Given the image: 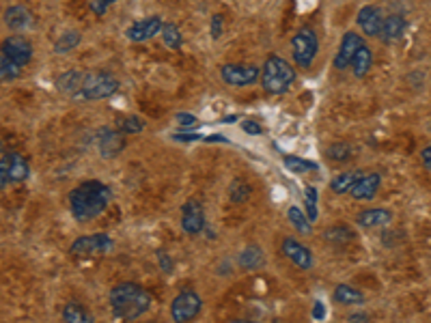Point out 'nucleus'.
Returning <instances> with one entry per match:
<instances>
[{"mask_svg": "<svg viewBox=\"0 0 431 323\" xmlns=\"http://www.w3.org/2000/svg\"><path fill=\"white\" fill-rule=\"evenodd\" d=\"M115 3H117V0H91V11L95 15H104Z\"/></svg>", "mask_w": 431, "mask_h": 323, "instance_id": "nucleus-37", "label": "nucleus"}, {"mask_svg": "<svg viewBox=\"0 0 431 323\" xmlns=\"http://www.w3.org/2000/svg\"><path fill=\"white\" fill-rule=\"evenodd\" d=\"M229 196H231L233 203H244L246 198L250 196V186L244 183V181H233L231 190H229Z\"/></svg>", "mask_w": 431, "mask_h": 323, "instance_id": "nucleus-36", "label": "nucleus"}, {"mask_svg": "<svg viewBox=\"0 0 431 323\" xmlns=\"http://www.w3.org/2000/svg\"><path fill=\"white\" fill-rule=\"evenodd\" d=\"M335 302L341 306H360L365 304V293L356 287H349V285H337L335 293Z\"/></svg>", "mask_w": 431, "mask_h": 323, "instance_id": "nucleus-21", "label": "nucleus"}, {"mask_svg": "<svg viewBox=\"0 0 431 323\" xmlns=\"http://www.w3.org/2000/svg\"><path fill=\"white\" fill-rule=\"evenodd\" d=\"M29 175H31V166L27 158H22L20 153H7L0 158V190L11 183L27 181Z\"/></svg>", "mask_w": 431, "mask_h": 323, "instance_id": "nucleus-6", "label": "nucleus"}, {"mask_svg": "<svg viewBox=\"0 0 431 323\" xmlns=\"http://www.w3.org/2000/svg\"><path fill=\"white\" fill-rule=\"evenodd\" d=\"M304 209H307L304 213L309 216L311 222L317 220V216H319V192L313 186H309L307 190H304Z\"/></svg>", "mask_w": 431, "mask_h": 323, "instance_id": "nucleus-33", "label": "nucleus"}, {"mask_svg": "<svg viewBox=\"0 0 431 323\" xmlns=\"http://www.w3.org/2000/svg\"><path fill=\"white\" fill-rule=\"evenodd\" d=\"M200 308H203V300L198 293L182 291L170 304V317L173 321H192L200 313Z\"/></svg>", "mask_w": 431, "mask_h": 323, "instance_id": "nucleus-9", "label": "nucleus"}, {"mask_svg": "<svg viewBox=\"0 0 431 323\" xmlns=\"http://www.w3.org/2000/svg\"><path fill=\"white\" fill-rule=\"evenodd\" d=\"M119 91V80L108 71H87L80 89L73 93V99L80 102H97V99H108Z\"/></svg>", "mask_w": 431, "mask_h": 323, "instance_id": "nucleus-4", "label": "nucleus"}, {"mask_svg": "<svg viewBox=\"0 0 431 323\" xmlns=\"http://www.w3.org/2000/svg\"><path fill=\"white\" fill-rule=\"evenodd\" d=\"M323 239L333 246H345L356 239V233H353V229H349L347 225H337L323 231Z\"/></svg>", "mask_w": 431, "mask_h": 323, "instance_id": "nucleus-23", "label": "nucleus"}, {"mask_svg": "<svg viewBox=\"0 0 431 323\" xmlns=\"http://www.w3.org/2000/svg\"><path fill=\"white\" fill-rule=\"evenodd\" d=\"M317 50H319V39L313 29H300L291 37V57L293 63L302 69H309L313 65Z\"/></svg>", "mask_w": 431, "mask_h": 323, "instance_id": "nucleus-5", "label": "nucleus"}, {"mask_svg": "<svg viewBox=\"0 0 431 323\" xmlns=\"http://www.w3.org/2000/svg\"><path fill=\"white\" fill-rule=\"evenodd\" d=\"M421 162L427 170H431V144L423 149V153H421Z\"/></svg>", "mask_w": 431, "mask_h": 323, "instance_id": "nucleus-42", "label": "nucleus"}, {"mask_svg": "<svg viewBox=\"0 0 431 323\" xmlns=\"http://www.w3.org/2000/svg\"><path fill=\"white\" fill-rule=\"evenodd\" d=\"M82 78H85V71L71 69V71L61 73L59 80H57V87H59V91H63V93H67V95L73 97V93L78 91L80 84H82Z\"/></svg>", "mask_w": 431, "mask_h": 323, "instance_id": "nucleus-27", "label": "nucleus"}, {"mask_svg": "<svg viewBox=\"0 0 431 323\" xmlns=\"http://www.w3.org/2000/svg\"><path fill=\"white\" fill-rule=\"evenodd\" d=\"M405 35V20L397 13L384 17V24H382V33H379V37H382L384 43H393L397 39H401Z\"/></svg>", "mask_w": 431, "mask_h": 323, "instance_id": "nucleus-20", "label": "nucleus"}, {"mask_svg": "<svg viewBox=\"0 0 431 323\" xmlns=\"http://www.w3.org/2000/svg\"><path fill=\"white\" fill-rule=\"evenodd\" d=\"M162 39H164V45H168L170 50H182L184 45V37H182V31L175 27V24L170 22H164V27H162Z\"/></svg>", "mask_w": 431, "mask_h": 323, "instance_id": "nucleus-32", "label": "nucleus"}, {"mask_svg": "<svg viewBox=\"0 0 431 323\" xmlns=\"http://www.w3.org/2000/svg\"><path fill=\"white\" fill-rule=\"evenodd\" d=\"M173 138H175V140H182V142H192V140H200V134H188V132H182V134H175Z\"/></svg>", "mask_w": 431, "mask_h": 323, "instance_id": "nucleus-43", "label": "nucleus"}, {"mask_svg": "<svg viewBox=\"0 0 431 323\" xmlns=\"http://www.w3.org/2000/svg\"><path fill=\"white\" fill-rule=\"evenodd\" d=\"M22 73V67L15 65L13 61H9L7 57L0 54V82H11L17 80Z\"/></svg>", "mask_w": 431, "mask_h": 323, "instance_id": "nucleus-34", "label": "nucleus"}, {"mask_svg": "<svg viewBox=\"0 0 431 323\" xmlns=\"http://www.w3.org/2000/svg\"><path fill=\"white\" fill-rule=\"evenodd\" d=\"M177 123H180L182 128H184V126H194V123H196V117L190 114V112H180V114H177Z\"/></svg>", "mask_w": 431, "mask_h": 323, "instance_id": "nucleus-40", "label": "nucleus"}, {"mask_svg": "<svg viewBox=\"0 0 431 323\" xmlns=\"http://www.w3.org/2000/svg\"><path fill=\"white\" fill-rule=\"evenodd\" d=\"M182 229L186 235H200L205 231V209L196 198H188L182 207Z\"/></svg>", "mask_w": 431, "mask_h": 323, "instance_id": "nucleus-11", "label": "nucleus"}, {"mask_svg": "<svg viewBox=\"0 0 431 323\" xmlns=\"http://www.w3.org/2000/svg\"><path fill=\"white\" fill-rule=\"evenodd\" d=\"M363 43H365V41H363V37H360L358 33L347 31V33L343 35V39H341L339 52H337V57H335V67H337V69H345V67H349L353 54L358 52V47H360Z\"/></svg>", "mask_w": 431, "mask_h": 323, "instance_id": "nucleus-16", "label": "nucleus"}, {"mask_svg": "<svg viewBox=\"0 0 431 323\" xmlns=\"http://www.w3.org/2000/svg\"><path fill=\"white\" fill-rule=\"evenodd\" d=\"M283 255L300 269H311L313 267V253L309 246H304L302 241L293 239V237H285L283 246H281Z\"/></svg>", "mask_w": 431, "mask_h": 323, "instance_id": "nucleus-13", "label": "nucleus"}, {"mask_svg": "<svg viewBox=\"0 0 431 323\" xmlns=\"http://www.w3.org/2000/svg\"><path fill=\"white\" fill-rule=\"evenodd\" d=\"M379 186H382V177L377 172H371V175H363L353 188L349 190V194L356 198V201H373Z\"/></svg>", "mask_w": 431, "mask_h": 323, "instance_id": "nucleus-19", "label": "nucleus"}, {"mask_svg": "<svg viewBox=\"0 0 431 323\" xmlns=\"http://www.w3.org/2000/svg\"><path fill=\"white\" fill-rule=\"evenodd\" d=\"M326 153H328V158H330L333 162H347L351 158V153H353V147L347 144V142H335V144L328 147Z\"/></svg>", "mask_w": 431, "mask_h": 323, "instance_id": "nucleus-35", "label": "nucleus"}, {"mask_svg": "<svg viewBox=\"0 0 431 323\" xmlns=\"http://www.w3.org/2000/svg\"><path fill=\"white\" fill-rule=\"evenodd\" d=\"M61 317H63V321H69V323H89V321H93L91 315H89V313L82 308V304H78V302L65 304Z\"/></svg>", "mask_w": 431, "mask_h": 323, "instance_id": "nucleus-30", "label": "nucleus"}, {"mask_svg": "<svg viewBox=\"0 0 431 323\" xmlns=\"http://www.w3.org/2000/svg\"><path fill=\"white\" fill-rule=\"evenodd\" d=\"M108 302L115 319L134 321L151 308V295L145 287L136 283H119L110 289Z\"/></svg>", "mask_w": 431, "mask_h": 323, "instance_id": "nucleus-2", "label": "nucleus"}, {"mask_svg": "<svg viewBox=\"0 0 431 323\" xmlns=\"http://www.w3.org/2000/svg\"><path fill=\"white\" fill-rule=\"evenodd\" d=\"M0 54L7 57L9 61H13L15 65L24 67L33 61V43L20 35H11L0 43Z\"/></svg>", "mask_w": 431, "mask_h": 323, "instance_id": "nucleus-10", "label": "nucleus"}, {"mask_svg": "<svg viewBox=\"0 0 431 323\" xmlns=\"http://www.w3.org/2000/svg\"><path fill=\"white\" fill-rule=\"evenodd\" d=\"M69 211L78 222H89L106 211L112 201V190L99 179H87L75 186L69 196Z\"/></svg>", "mask_w": 431, "mask_h": 323, "instance_id": "nucleus-1", "label": "nucleus"}, {"mask_svg": "<svg viewBox=\"0 0 431 323\" xmlns=\"http://www.w3.org/2000/svg\"><path fill=\"white\" fill-rule=\"evenodd\" d=\"M358 29L369 35V37H379L382 33V24H384V15H382V9L375 7V5H367L358 11Z\"/></svg>", "mask_w": 431, "mask_h": 323, "instance_id": "nucleus-15", "label": "nucleus"}, {"mask_svg": "<svg viewBox=\"0 0 431 323\" xmlns=\"http://www.w3.org/2000/svg\"><path fill=\"white\" fill-rule=\"evenodd\" d=\"M393 222V211L384 207H373L365 209L356 216V225L363 229H379V227H388Z\"/></svg>", "mask_w": 431, "mask_h": 323, "instance_id": "nucleus-18", "label": "nucleus"}, {"mask_svg": "<svg viewBox=\"0 0 431 323\" xmlns=\"http://www.w3.org/2000/svg\"><path fill=\"white\" fill-rule=\"evenodd\" d=\"M220 78L235 89L250 87L261 80V69L257 65H240V63H224L220 67Z\"/></svg>", "mask_w": 431, "mask_h": 323, "instance_id": "nucleus-8", "label": "nucleus"}, {"mask_svg": "<svg viewBox=\"0 0 431 323\" xmlns=\"http://www.w3.org/2000/svg\"><path fill=\"white\" fill-rule=\"evenodd\" d=\"M145 128V123L143 119H138L136 114H125V117H119L117 119V130L125 136H130V134H140Z\"/></svg>", "mask_w": 431, "mask_h": 323, "instance_id": "nucleus-31", "label": "nucleus"}, {"mask_svg": "<svg viewBox=\"0 0 431 323\" xmlns=\"http://www.w3.org/2000/svg\"><path fill=\"white\" fill-rule=\"evenodd\" d=\"M263 263H265V257H263V250H261L259 246H248V248H244V253L240 255V267L242 269L252 271V269L263 267Z\"/></svg>", "mask_w": 431, "mask_h": 323, "instance_id": "nucleus-26", "label": "nucleus"}, {"mask_svg": "<svg viewBox=\"0 0 431 323\" xmlns=\"http://www.w3.org/2000/svg\"><path fill=\"white\" fill-rule=\"evenodd\" d=\"M295 82V69L283 57H268L263 71H261V84L270 95H285Z\"/></svg>", "mask_w": 431, "mask_h": 323, "instance_id": "nucleus-3", "label": "nucleus"}, {"mask_svg": "<svg viewBox=\"0 0 431 323\" xmlns=\"http://www.w3.org/2000/svg\"><path fill=\"white\" fill-rule=\"evenodd\" d=\"M349 67H351L353 76H356V78H365L367 73L371 71V67H373V52H371V50H369L365 43L358 47V52L353 54Z\"/></svg>", "mask_w": 431, "mask_h": 323, "instance_id": "nucleus-22", "label": "nucleus"}, {"mask_svg": "<svg viewBox=\"0 0 431 323\" xmlns=\"http://www.w3.org/2000/svg\"><path fill=\"white\" fill-rule=\"evenodd\" d=\"M97 149L99 156L104 160H112L117 158L123 149H125V134H121L117 128H101L97 132Z\"/></svg>", "mask_w": 431, "mask_h": 323, "instance_id": "nucleus-12", "label": "nucleus"}, {"mask_svg": "<svg viewBox=\"0 0 431 323\" xmlns=\"http://www.w3.org/2000/svg\"><path fill=\"white\" fill-rule=\"evenodd\" d=\"M222 35V15L212 17V39H218Z\"/></svg>", "mask_w": 431, "mask_h": 323, "instance_id": "nucleus-39", "label": "nucleus"}, {"mask_svg": "<svg viewBox=\"0 0 431 323\" xmlns=\"http://www.w3.org/2000/svg\"><path fill=\"white\" fill-rule=\"evenodd\" d=\"M80 41H82V37H80L78 31H65L54 43V52L57 54H67V52H71V50L78 47Z\"/></svg>", "mask_w": 431, "mask_h": 323, "instance_id": "nucleus-29", "label": "nucleus"}, {"mask_svg": "<svg viewBox=\"0 0 431 323\" xmlns=\"http://www.w3.org/2000/svg\"><path fill=\"white\" fill-rule=\"evenodd\" d=\"M242 130H244L248 136H261V134H263V128L259 126L257 121H252V119H246V121L242 123Z\"/></svg>", "mask_w": 431, "mask_h": 323, "instance_id": "nucleus-38", "label": "nucleus"}, {"mask_svg": "<svg viewBox=\"0 0 431 323\" xmlns=\"http://www.w3.org/2000/svg\"><path fill=\"white\" fill-rule=\"evenodd\" d=\"M367 319H369V317H367L365 313H358V315H351V317H349V321H367Z\"/></svg>", "mask_w": 431, "mask_h": 323, "instance_id": "nucleus-46", "label": "nucleus"}, {"mask_svg": "<svg viewBox=\"0 0 431 323\" xmlns=\"http://www.w3.org/2000/svg\"><path fill=\"white\" fill-rule=\"evenodd\" d=\"M205 142H229V140H226L224 136H207Z\"/></svg>", "mask_w": 431, "mask_h": 323, "instance_id": "nucleus-45", "label": "nucleus"}, {"mask_svg": "<svg viewBox=\"0 0 431 323\" xmlns=\"http://www.w3.org/2000/svg\"><path fill=\"white\" fill-rule=\"evenodd\" d=\"M3 20H5L7 27L13 29V31H29V29L35 27V15H33V11L27 9V7H22V5L9 7V9L5 11Z\"/></svg>", "mask_w": 431, "mask_h": 323, "instance_id": "nucleus-17", "label": "nucleus"}, {"mask_svg": "<svg viewBox=\"0 0 431 323\" xmlns=\"http://www.w3.org/2000/svg\"><path fill=\"white\" fill-rule=\"evenodd\" d=\"M158 261H160L162 271H173V261H170V257H168L164 250H160V253H158Z\"/></svg>", "mask_w": 431, "mask_h": 323, "instance_id": "nucleus-41", "label": "nucleus"}, {"mask_svg": "<svg viewBox=\"0 0 431 323\" xmlns=\"http://www.w3.org/2000/svg\"><path fill=\"white\" fill-rule=\"evenodd\" d=\"M115 241L106 233H91L73 239L69 246V255L73 257H91V255H108L112 253Z\"/></svg>", "mask_w": 431, "mask_h": 323, "instance_id": "nucleus-7", "label": "nucleus"}, {"mask_svg": "<svg viewBox=\"0 0 431 323\" xmlns=\"http://www.w3.org/2000/svg\"><path fill=\"white\" fill-rule=\"evenodd\" d=\"M363 175H365V172L358 170V168L356 170H345V172H341V175H337L330 181V190L337 192V194H345V192H349L353 188V183H356Z\"/></svg>", "mask_w": 431, "mask_h": 323, "instance_id": "nucleus-25", "label": "nucleus"}, {"mask_svg": "<svg viewBox=\"0 0 431 323\" xmlns=\"http://www.w3.org/2000/svg\"><path fill=\"white\" fill-rule=\"evenodd\" d=\"M287 220L300 235H313V222L309 220V216L304 213L300 207H295V205L289 207L287 209Z\"/></svg>", "mask_w": 431, "mask_h": 323, "instance_id": "nucleus-24", "label": "nucleus"}, {"mask_svg": "<svg viewBox=\"0 0 431 323\" xmlns=\"http://www.w3.org/2000/svg\"><path fill=\"white\" fill-rule=\"evenodd\" d=\"M283 166L291 172H298V175H307V172H317L319 166L311 160H302L295 156H285L283 158Z\"/></svg>", "mask_w": 431, "mask_h": 323, "instance_id": "nucleus-28", "label": "nucleus"}, {"mask_svg": "<svg viewBox=\"0 0 431 323\" xmlns=\"http://www.w3.org/2000/svg\"><path fill=\"white\" fill-rule=\"evenodd\" d=\"M326 317V308H323V302H315V308H313V319H323Z\"/></svg>", "mask_w": 431, "mask_h": 323, "instance_id": "nucleus-44", "label": "nucleus"}, {"mask_svg": "<svg viewBox=\"0 0 431 323\" xmlns=\"http://www.w3.org/2000/svg\"><path fill=\"white\" fill-rule=\"evenodd\" d=\"M162 27H164L162 17H158V15H149V17H145V20L134 22L132 27H130L128 31H125V37H128L130 41L140 43V41H147V39H154V37L162 31Z\"/></svg>", "mask_w": 431, "mask_h": 323, "instance_id": "nucleus-14", "label": "nucleus"}]
</instances>
